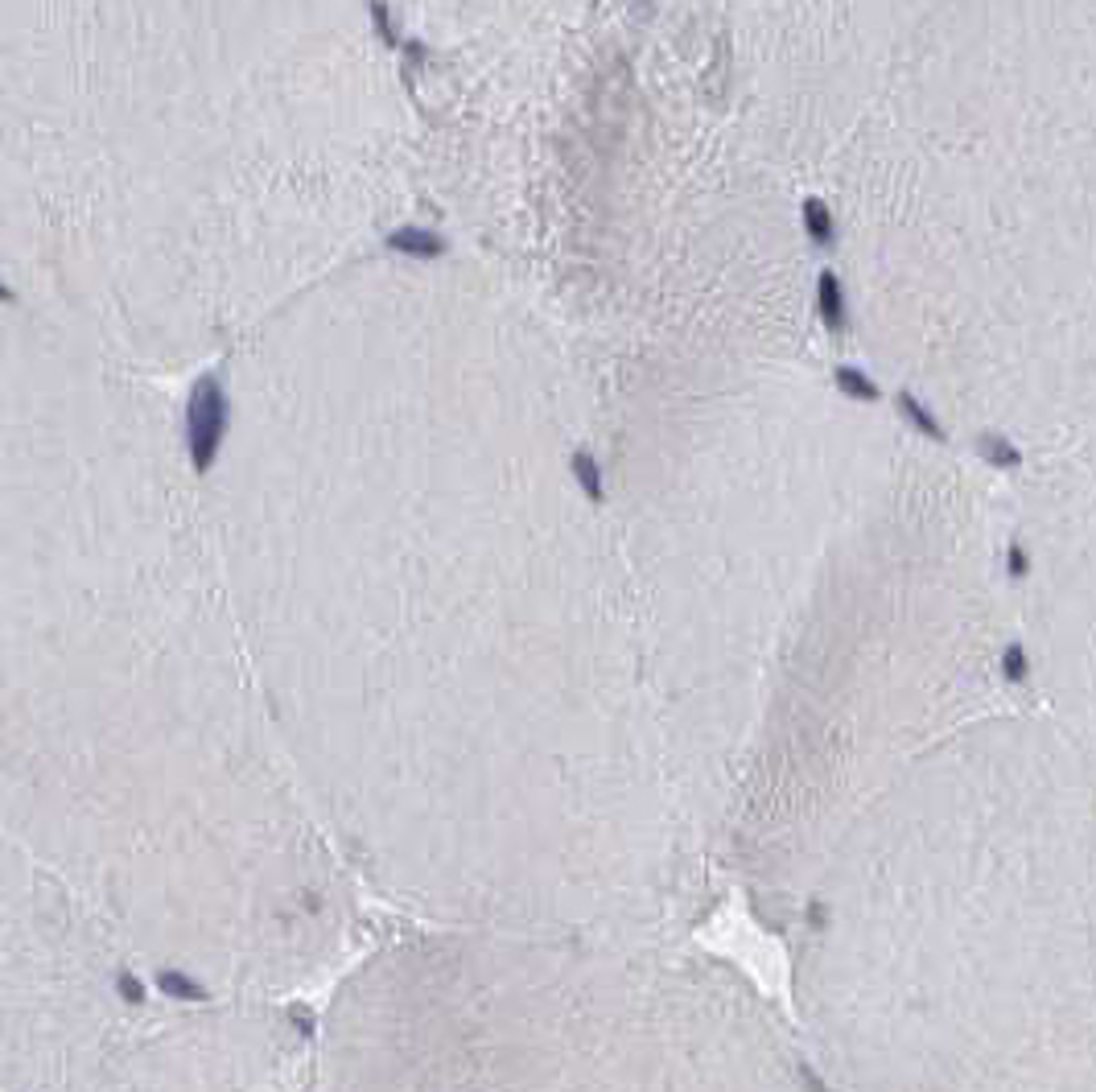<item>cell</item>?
I'll list each match as a JSON object with an SVG mask.
<instances>
[{
    "label": "cell",
    "mask_w": 1096,
    "mask_h": 1092,
    "mask_svg": "<svg viewBox=\"0 0 1096 1092\" xmlns=\"http://www.w3.org/2000/svg\"><path fill=\"white\" fill-rule=\"evenodd\" d=\"M569 475H573V482H577V491L585 495V503H594V507L606 503V470H602V462H597L594 450L577 445V450L569 454Z\"/></svg>",
    "instance_id": "ba28073f"
},
{
    "label": "cell",
    "mask_w": 1096,
    "mask_h": 1092,
    "mask_svg": "<svg viewBox=\"0 0 1096 1092\" xmlns=\"http://www.w3.org/2000/svg\"><path fill=\"white\" fill-rule=\"evenodd\" d=\"M800 219H804V235H808V240H812L816 247H825V252H832V247H837L841 231H837V219H832V206L825 203V198L808 194L804 206H800Z\"/></svg>",
    "instance_id": "9c48e42d"
},
{
    "label": "cell",
    "mask_w": 1096,
    "mask_h": 1092,
    "mask_svg": "<svg viewBox=\"0 0 1096 1092\" xmlns=\"http://www.w3.org/2000/svg\"><path fill=\"white\" fill-rule=\"evenodd\" d=\"M318 1092H841L792 1014L684 932L417 924L363 940Z\"/></svg>",
    "instance_id": "7a4b0ae2"
},
{
    "label": "cell",
    "mask_w": 1096,
    "mask_h": 1092,
    "mask_svg": "<svg viewBox=\"0 0 1096 1092\" xmlns=\"http://www.w3.org/2000/svg\"><path fill=\"white\" fill-rule=\"evenodd\" d=\"M0 305H17V289L9 281H0Z\"/></svg>",
    "instance_id": "5bb4252c"
},
{
    "label": "cell",
    "mask_w": 1096,
    "mask_h": 1092,
    "mask_svg": "<svg viewBox=\"0 0 1096 1092\" xmlns=\"http://www.w3.org/2000/svg\"><path fill=\"white\" fill-rule=\"evenodd\" d=\"M367 12H371V25H376V33L383 37V46H392V49H401V29H396V21H392V9H388V0H367Z\"/></svg>",
    "instance_id": "7c38bea8"
},
{
    "label": "cell",
    "mask_w": 1096,
    "mask_h": 1092,
    "mask_svg": "<svg viewBox=\"0 0 1096 1092\" xmlns=\"http://www.w3.org/2000/svg\"><path fill=\"white\" fill-rule=\"evenodd\" d=\"M832 383H837V392L841 396H850V400H857V404H874V400H882V388H878V380L870 376V371H862V367H837L832 371Z\"/></svg>",
    "instance_id": "30bf717a"
},
{
    "label": "cell",
    "mask_w": 1096,
    "mask_h": 1092,
    "mask_svg": "<svg viewBox=\"0 0 1096 1092\" xmlns=\"http://www.w3.org/2000/svg\"><path fill=\"white\" fill-rule=\"evenodd\" d=\"M116 940L0 833V1092H67L124 1035Z\"/></svg>",
    "instance_id": "3957f363"
},
{
    "label": "cell",
    "mask_w": 1096,
    "mask_h": 1092,
    "mask_svg": "<svg viewBox=\"0 0 1096 1092\" xmlns=\"http://www.w3.org/2000/svg\"><path fill=\"white\" fill-rule=\"evenodd\" d=\"M186 458H190V470L198 478L210 475L223 454V441L231 433V396L227 383H223L219 371H206L190 383V396H186Z\"/></svg>",
    "instance_id": "277c9868"
},
{
    "label": "cell",
    "mask_w": 1096,
    "mask_h": 1092,
    "mask_svg": "<svg viewBox=\"0 0 1096 1092\" xmlns=\"http://www.w3.org/2000/svg\"><path fill=\"white\" fill-rule=\"evenodd\" d=\"M894 413H899V417L907 420V425H911V429L919 433V438H928L931 445H949V429L940 425V417L931 413V408H928L924 400H919L915 392H907V388L894 392Z\"/></svg>",
    "instance_id": "52a82bcc"
},
{
    "label": "cell",
    "mask_w": 1096,
    "mask_h": 1092,
    "mask_svg": "<svg viewBox=\"0 0 1096 1092\" xmlns=\"http://www.w3.org/2000/svg\"><path fill=\"white\" fill-rule=\"evenodd\" d=\"M401 49H404V54L417 62V67H421V62H429V54H433V49H429L425 42H421V37H404V42H401Z\"/></svg>",
    "instance_id": "4fadbf2b"
},
{
    "label": "cell",
    "mask_w": 1096,
    "mask_h": 1092,
    "mask_svg": "<svg viewBox=\"0 0 1096 1092\" xmlns=\"http://www.w3.org/2000/svg\"><path fill=\"white\" fill-rule=\"evenodd\" d=\"M816 314L829 334L850 330V297H845V281L832 268H820L816 277Z\"/></svg>",
    "instance_id": "8992f818"
},
{
    "label": "cell",
    "mask_w": 1096,
    "mask_h": 1092,
    "mask_svg": "<svg viewBox=\"0 0 1096 1092\" xmlns=\"http://www.w3.org/2000/svg\"><path fill=\"white\" fill-rule=\"evenodd\" d=\"M383 247L396 252V256H408V260H441L445 252H450V240H445L441 231H433V227H421V223H404V227L388 231Z\"/></svg>",
    "instance_id": "5b68a950"
},
{
    "label": "cell",
    "mask_w": 1096,
    "mask_h": 1092,
    "mask_svg": "<svg viewBox=\"0 0 1096 1092\" xmlns=\"http://www.w3.org/2000/svg\"><path fill=\"white\" fill-rule=\"evenodd\" d=\"M977 454L986 458L989 466H998V470H1018L1023 466V450L1006 438V433H998V429H989V433H981L977 438Z\"/></svg>",
    "instance_id": "8fae6325"
},
{
    "label": "cell",
    "mask_w": 1096,
    "mask_h": 1092,
    "mask_svg": "<svg viewBox=\"0 0 1096 1092\" xmlns=\"http://www.w3.org/2000/svg\"><path fill=\"white\" fill-rule=\"evenodd\" d=\"M841 1092H1096L1092 742L1027 701L903 767L779 920Z\"/></svg>",
    "instance_id": "6da1fadb"
}]
</instances>
